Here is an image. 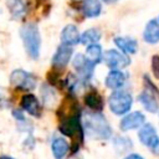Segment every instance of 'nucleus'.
Returning a JSON list of instances; mask_svg holds the SVG:
<instances>
[{
  "label": "nucleus",
  "instance_id": "f257e3e1",
  "mask_svg": "<svg viewBox=\"0 0 159 159\" xmlns=\"http://www.w3.org/2000/svg\"><path fill=\"white\" fill-rule=\"evenodd\" d=\"M82 123L83 129L93 139H107L112 135V129L107 119L99 113H86Z\"/></svg>",
  "mask_w": 159,
  "mask_h": 159
},
{
  "label": "nucleus",
  "instance_id": "f03ea898",
  "mask_svg": "<svg viewBox=\"0 0 159 159\" xmlns=\"http://www.w3.org/2000/svg\"><path fill=\"white\" fill-rule=\"evenodd\" d=\"M58 129L62 134L72 138V145H73L72 152L75 153L80 148L83 139V125L81 120V114L78 113L71 117L62 118Z\"/></svg>",
  "mask_w": 159,
  "mask_h": 159
},
{
  "label": "nucleus",
  "instance_id": "7ed1b4c3",
  "mask_svg": "<svg viewBox=\"0 0 159 159\" xmlns=\"http://www.w3.org/2000/svg\"><path fill=\"white\" fill-rule=\"evenodd\" d=\"M20 36L22 39L25 50L27 55L36 60L40 55V47H41V36L40 31L36 24H26L20 30Z\"/></svg>",
  "mask_w": 159,
  "mask_h": 159
},
{
  "label": "nucleus",
  "instance_id": "20e7f679",
  "mask_svg": "<svg viewBox=\"0 0 159 159\" xmlns=\"http://www.w3.org/2000/svg\"><path fill=\"white\" fill-rule=\"evenodd\" d=\"M132 96L125 92V91H114L109 98H108V104L111 111L117 114V116H122L125 114L130 107H132Z\"/></svg>",
  "mask_w": 159,
  "mask_h": 159
},
{
  "label": "nucleus",
  "instance_id": "39448f33",
  "mask_svg": "<svg viewBox=\"0 0 159 159\" xmlns=\"http://www.w3.org/2000/svg\"><path fill=\"white\" fill-rule=\"evenodd\" d=\"M10 83L21 89H34L36 87V78L24 70H14L10 75Z\"/></svg>",
  "mask_w": 159,
  "mask_h": 159
},
{
  "label": "nucleus",
  "instance_id": "423d86ee",
  "mask_svg": "<svg viewBox=\"0 0 159 159\" xmlns=\"http://www.w3.org/2000/svg\"><path fill=\"white\" fill-rule=\"evenodd\" d=\"M104 62L107 63V66L112 70H120L127 67L130 63V58L125 55L122 53L117 50H108L104 52L103 55Z\"/></svg>",
  "mask_w": 159,
  "mask_h": 159
},
{
  "label": "nucleus",
  "instance_id": "0eeeda50",
  "mask_svg": "<svg viewBox=\"0 0 159 159\" xmlns=\"http://www.w3.org/2000/svg\"><path fill=\"white\" fill-rule=\"evenodd\" d=\"M96 65H93L92 62H89L87 60L86 56L81 55V53H77L73 58V67L75 70L77 71L78 73V78L80 81H88L91 77H92V73H93V68H94Z\"/></svg>",
  "mask_w": 159,
  "mask_h": 159
},
{
  "label": "nucleus",
  "instance_id": "6e6552de",
  "mask_svg": "<svg viewBox=\"0 0 159 159\" xmlns=\"http://www.w3.org/2000/svg\"><path fill=\"white\" fill-rule=\"evenodd\" d=\"M138 137H139V140L144 145H147V147H149L152 149H154V148H157L159 145V137L157 134L155 128L150 123L143 124V127L139 130Z\"/></svg>",
  "mask_w": 159,
  "mask_h": 159
},
{
  "label": "nucleus",
  "instance_id": "1a4fd4ad",
  "mask_svg": "<svg viewBox=\"0 0 159 159\" xmlns=\"http://www.w3.org/2000/svg\"><path fill=\"white\" fill-rule=\"evenodd\" d=\"M72 57V47L67 45H60L52 58V66L55 68H63L67 66Z\"/></svg>",
  "mask_w": 159,
  "mask_h": 159
},
{
  "label": "nucleus",
  "instance_id": "9d476101",
  "mask_svg": "<svg viewBox=\"0 0 159 159\" xmlns=\"http://www.w3.org/2000/svg\"><path fill=\"white\" fill-rule=\"evenodd\" d=\"M144 120H145V117L140 112L129 113V114L124 116L123 119L120 120V129L124 132L130 130V129H135V128L140 127L142 124H144Z\"/></svg>",
  "mask_w": 159,
  "mask_h": 159
},
{
  "label": "nucleus",
  "instance_id": "9b49d317",
  "mask_svg": "<svg viewBox=\"0 0 159 159\" xmlns=\"http://www.w3.org/2000/svg\"><path fill=\"white\" fill-rule=\"evenodd\" d=\"M7 9L15 20H20L26 16L29 10V1L27 0H7Z\"/></svg>",
  "mask_w": 159,
  "mask_h": 159
},
{
  "label": "nucleus",
  "instance_id": "f8f14e48",
  "mask_svg": "<svg viewBox=\"0 0 159 159\" xmlns=\"http://www.w3.org/2000/svg\"><path fill=\"white\" fill-rule=\"evenodd\" d=\"M80 32L75 25H66L61 32V42L62 45L75 46L80 42Z\"/></svg>",
  "mask_w": 159,
  "mask_h": 159
},
{
  "label": "nucleus",
  "instance_id": "ddd939ff",
  "mask_svg": "<svg viewBox=\"0 0 159 159\" xmlns=\"http://www.w3.org/2000/svg\"><path fill=\"white\" fill-rule=\"evenodd\" d=\"M127 81V76L120 70H112L106 77V86L111 89L118 91Z\"/></svg>",
  "mask_w": 159,
  "mask_h": 159
},
{
  "label": "nucleus",
  "instance_id": "4468645a",
  "mask_svg": "<svg viewBox=\"0 0 159 159\" xmlns=\"http://www.w3.org/2000/svg\"><path fill=\"white\" fill-rule=\"evenodd\" d=\"M21 106L22 108L30 113L31 116L34 117H40L41 116V107H40V103L37 101V98L29 93V94H25L22 98H21Z\"/></svg>",
  "mask_w": 159,
  "mask_h": 159
},
{
  "label": "nucleus",
  "instance_id": "2eb2a0df",
  "mask_svg": "<svg viewBox=\"0 0 159 159\" xmlns=\"http://www.w3.org/2000/svg\"><path fill=\"white\" fill-rule=\"evenodd\" d=\"M114 43L118 46L119 50H122L123 53H135L138 50V42L137 40L128 37V36H118L114 37Z\"/></svg>",
  "mask_w": 159,
  "mask_h": 159
},
{
  "label": "nucleus",
  "instance_id": "dca6fc26",
  "mask_svg": "<svg viewBox=\"0 0 159 159\" xmlns=\"http://www.w3.org/2000/svg\"><path fill=\"white\" fill-rule=\"evenodd\" d=\"M51 150L55 159H63L68 152V143L62 137H53L51 142Z\"/></svg>",
  "mask_w": 159,
  "mask_h": 159
},
{
  "label": "nucleus",
  "instance_id": "f3484780",
  "mask_svg": "<svg viewBox=\"0 0 159 159\" xmlns=\"http://www.w3.org/2000/svg\"><path fill=\"white\" fill-rule=\"evenodd\" d=\"M143 39L148 43L159 42V22L157 20H150L147 24L143 31Z\"/></svg>",
  "mask_w": 159,
  "mask_h": 159
},
{
  "label": "nucleus",
  "instance_id": "a211bd4d",
  "mask_svg": "<svg viewBox=\"0 0 159 159\" xmlns=\"http://www.w3.org/2000/svg\"><path fill=\"white\" fill-rule=\"evenodd\" d=\"M81 11L86 17H97L102 11L99 0H84L81 5Z\"/></svg>",
  "mask_w": 159,
  "mask_h": 159
},
{
  "label": "nucleus",
  "instance_id": "6ab92c4d",
  "mask_svg": "<svg viewBox=\"0 0 159 159\" xmlns=\"http://www.w3.org/2000/svg\"><path fill=\"white\" fill-rule=\"evenodd\" d=\"M84 103L88 108H91L94 112H99L103 108V101L98 92L91 91L84 96Z\"/></svg>",
  "mask_w": 159,
  "mask_h": 159
},
{
  "label": "nucleus",
  "instance_id": "aec40b11",
  "mask_svg": "<svg viewBox=\"0 0 159 159\" xmlns=\"http://www.w3.org/2000/svg\"><path fill=\"white\" fill-rule=\"evenodd\" d=\"M139 101H140V103L143 104V107H144L148 112L154 113V112H157V111L159 109L158 102H157V99H155V97L153 96L152 92H148V91L142 92L140 96H139Z\"/></svg>",
  "mask_w": 159,
  "mask_h": 159
},
{
  "label": "nucleus",
  "instance_id": "412c9836",
  "mask_svg": "<svg viewBox=\"0 0 159 159\" xmlns=\"http://www.w3.org/2000/svg\"><path fill=\"white\" fill-rule=\"evenodd\" d=\"M102 47L98 43H92L89 46H87L86 48V57L89 62H92L93 65H97L98 62H101L102 60Z\"/></svg>",
  "mask_w": 159,
  "mask_h": 159
},
{
  "label": "nucleus",
  "instance_id": "4be33fe9",
  "mask_svg": "<svg viewBox=\"0 0 159 159\" xmlns=\"http://www.w3.org/2000/svg\"><path fill=\"white\" fill-rule=\"evenodd\" d=\"M99 39H101V32L97 29H89L81 35L80 42L83 45H92V43H96Z\"/></svg>",
  "mask_w": 159,
  "mask_h": 159
},
{
  "label": "nucleus",
  "instance_id": "5701e85b",
  "mask_svg": "<svg viewBox=\"0 0 159 159\" xmlns=\"http://www.w3.org/2000/svg\"><path fill=\"white\" fill-rule=\"evenodd\" d=\"M152 70L157 78H159V55H154L152 57Z\"/></svg>",
  "mask_w": 159,
  "mask_h": 159
},
{
  "label": "nucleus",
  "instance_id": "b1692460",
  "mask_svg": "<svg viewBox=\"0 0 159 159\" xmlns=\"http://www.w3.org/2000/svg\"><path fill=\"white\" fill-rule=\"evenodd\" d=\"M9 104V101H7V97H6V92L0 88V107H7Z\"/></svg>",
  "mask_w": 159,
  "mask_h": 159
},
{
  "label": "nucleus",
  "instance_id": "393cba45",
  "mask_svg": "<svg viewBox=\"0 0 159 159\" xmlns=\"http://www.w3.org/2000/svg\"><path fill=\"white\" fill-rule=\"evenodd\" d=\"M124 159H143L139 154H129V155H127Z\"/></svg>",
  "mask_w": 159,
  "mask_h": 159
},
{
  "label": "nucleus",
  "instance_id": "a878e982",
  "mask_svg": "<svg viewBox=\"0 0 159 159\" xmlns=\"http://www.w3.org/2000/svg\"><path fill=\"white\" fill-rule=\"evenodd\" d=\"M0 159H14V158L7 157V155H1V157H0Z\"/></svg>",
  "mask_w": 159,
  "mask_h": 159
},
{
  "label": "nucleus",
  "instance_id": "bb28decb",
  "mask_svg": "<svg viewBox=\"0 0 159 159\" xmlns=\"http://www.w3.org/2000/svg\"><path fill=\"white\" fill-rule=\"evenodd\" d=\"M102 1H104V2H116V1H118V0H102Z\"/></svg>",
  "mask_w": 159,
  "mask_h": 159
}]
</instances>
